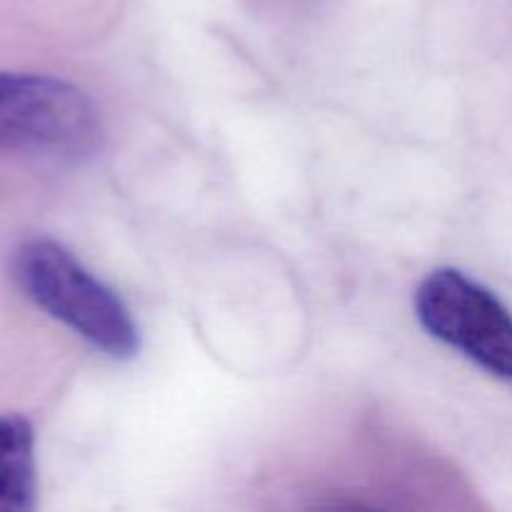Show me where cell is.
I'll return each instance as SVG.
<instances>
[{"label":"cell","instance_id":"1","mask_svg":"<svg viewBox=\"0 0 512 512\" xmlns=\"http://www.w3.org/2000/svg\"><path fill=\"white\" fill-rule=\"evenodd\" d=\"M13 278L43 313L108 358L133 360L140 353L138 325L123 300L55 240L33 238L20 245Z\"/></svg>","mask_w":512,"mask_h":512},{"label":"cell","instance_id":"2","mask_svg":"<svg viewBox=\"0 0 512 512\" xmlns=\"http://www.w3.org/2000/svg\"><path fill=\"white\" fill-rule=\"evenodd\" d=\"M103 145V120L85 90L33 73H0V150L88 160Z\"/></svg>","mask_w":512,"mask_h":512},{"label":"cell","instance_id":"3","mask_svg":"<svg viewBox=\"0 0 512 512\" xmlns=\"http://www.w3.org/2000/svg\"><path fill=\"white\" fill-rule=\"evenodd\" d=\"M415 315L435 340L512 380V313L485 285L455 268L433 270L415 290Z\"/></svg>","mask_w":512,"mask_h":512},{"label":"cell","instance_id":"4","mask_svg":"<svg viewBox=\"0 0 512 512\" xmlns=\"http://www.w3.org/2000/svg\"><path fill=\"white\" fill-rule=\"evenodd\" d=\"M35 433L23 415H0V512L35 508Z\"/></svg>","mask_w":512,"mask_h":512}]
</instances>
